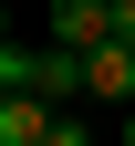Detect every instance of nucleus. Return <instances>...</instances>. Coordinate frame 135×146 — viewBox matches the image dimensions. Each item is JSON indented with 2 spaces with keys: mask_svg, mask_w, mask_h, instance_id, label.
<instances>
[{
  "mask_svg": "<svg viewBox=\"0 0 135 146\" xmlns=\"http://www.w3.org/2000/svg\"><path fill=\"white\" fill-rule=\"evenodd\" d=\"M114 42H135V0H114Z\"/></svg>",
  "mask_w": 135,
  "mask_h": 146,
  "instance_id": "39448f33",
  "label": "nucleus"
},
{
  "mask_svg": "<svg viewBox=\"0 0 135 146\" xmlns=\"http://www.w3.org/2000/svg\"><path fill=\"white\" fill-rule=\"evenodd\" d=\"M83 94L94 104H135V42H94L83 52Z\"/></svg>",
  "mask_w": 135,
  "mask_h": 146,
  "instance_id": "f03ea898",
  "label": "nucleus"
},
{
  "mask_svg": "<svg viewBox=\"0 0 135 146\" xmlns=\"http://www.w3.org/2000/svg\"><path fill=\"white\" fill-rule=\"evenodd\" d=\"M42 146H94V136H83L73 115H52V136H42Z\"/></svg>",
  "mask_w": 135,
  "mask_h": 146,
  "instance_id": "20e7f679",
  "label": "nucleus"
},
{
  "mask_svg": "<svg viewBox=\"0 0 135 146\" xmlns=\"http://www.w3.org/2000/svg\"><path fill=\"white\" fill-rule=\"evenodd\" d=\"M0 52H11V11H0Z\"/></svg>",
  "mask_w": 135,
  "mask_h": 146,
  "instance_id": "423d86ee",
  "label": "nucleus"
},
{
  "mask_svg": "<svg viewBox=\"0 0 135 146\" xmlns=\"http://www.w3.org/2000/svg\"><path fill=\"white\" fill-rule=\"evenodd\" d=\"M114 42V0H52V52H94Z\"/></svg>",
  "mask_w": 135,
  "mask_h": 146,
  "instance_id": "f257e3e1",
  "label": "nucleus"
},
{
  "mask_svg": "<svg viewBox=\"0 0 135 146\" xmlns=\"http://www.w3.org/2000/svg\"><path fill=\"white\" fill-rule=\"evenodd\" d=\"M52 115H63L52 94H31V84H11V94H0V146H42V136H52Z\"/></svg>",
  "mask_w": 135,
  "mask_h": 146,
  "instance_id": "7ed1b4c3",
  "label": "nucleus"
},
{
  "mask_svg": "<svg viewBox=\"0 0 135 146\" xmlns=\"http://www.w3.org/2000/svg\"><path fill=\"white\" fill-rule=\"evenodd\" d=\"M125 146H135V104H125Z\"/></svg>",
  "mask_w": 135,
  "mask_h": 146,
  "instance_id": "0eeeda50",
  "label": "nucleus"
}]
</instances>
